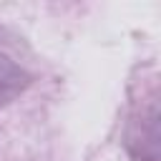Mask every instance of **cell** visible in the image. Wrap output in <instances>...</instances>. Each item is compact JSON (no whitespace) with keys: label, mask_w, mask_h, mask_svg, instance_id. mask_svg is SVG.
Segmentation results:
<instances>
[{"label":"cell","mask_w":161,"mask_h":161,"mask_svg":"<svg viewBox=\"0 0 161 161\" xmlns=\"http://www.w3.org/2000/svg\"><path fill=\"white\" fill-rule=\"evenodd\" d=\"M28 86H30V73L25 63H20L15 50L0 38V108L13 103Z\"/></svg>","instance_id":"6da1fadb"}]
</instances>
